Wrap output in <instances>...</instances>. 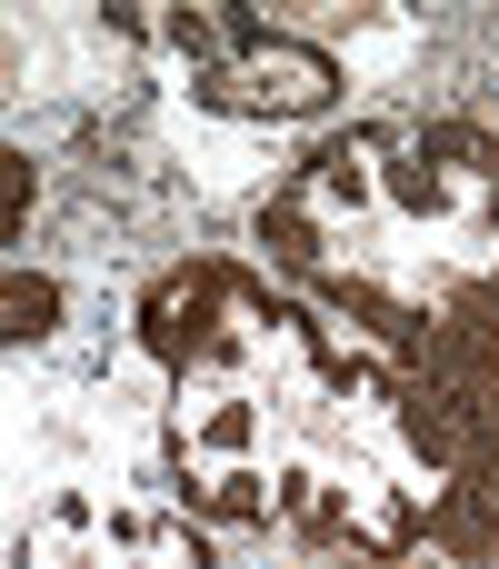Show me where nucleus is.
Wrapping results in <instances>:
<instances>
[{"label":"nucleus","mask_w":499,"mask_h":569,"mask_svg":"<svg viewBox=\"0 0 499 569\" xmlns=\"http://www.w3.org/2000/svg\"><path fill=\"white\" fill-rule=\"evenodd\" d=\"M50 320H60V290L30 280V270H10V340L30 350V340H50Z\"/></svg>","instance_id":"20e7f679"},{"label":"nucleus","mask_w":499,"mask_h":569,"mask_svg":"<svg viewBox=\"0 0 499 569\" xmlns=\"http://www.w3.org/2000/svg\"><path fill=\"white\" fill-rule=\"evenodd\" d=\"M130 30H140V40L190 80V100L220 110V120H320V110L340 100V60H330L320 40H300V30L260 20V10H230V0H200V10L140 0Z\"/></svg>","instance_id":"7ed1b4c3"},{"label":"nucleus","mask_w":499,"mask_h":569,"mask_svg":"<svg viewBox=\"0 0 499 569\" xmlns=\"http://www.w3.org/2000/svg\"><path fill=\"white\" fill-rule=\"evenodd\" d=\"M260 250L400 370L499 410V130L380 120L320 140L270 190Z\"/></svg>","instance_id":"f03ea898"},{"label":"nucleus","mask_w":499,"mask_h":569,"mask_svg":"<svg viewBox=\"0 0 499 569\" xmlns=\"http://www.w3.org/2000/svg\"><path fill=\"white\" fill-rule=\"evenodd\" d=\"M140 350L170 370V470L190 510L370 569L420 550L499 569V410H460L240 260L160 270Z\"/></svg>","instance_id":"f257e3e1"}]
</instances>
